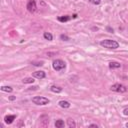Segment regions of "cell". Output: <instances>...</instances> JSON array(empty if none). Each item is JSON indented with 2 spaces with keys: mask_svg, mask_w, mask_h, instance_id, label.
<instances>
[{
  "mask_svg": "<svg viewBox=\"0 0 128 128\" xmlns=\"http://www.w3.org/2000/svg\"><path fill=\"white\" fill-rule=\"evenodd\" d=\"M15 99H16L15 96H10V97H9V100H10V101H13V100H15Z\"/></svg>",
  "mask_w": 128,
  "mask_h": 128,
  "instance_id": "cell-23",
  "label": "cell"
},
{
  "mask_svg": "<svg viewBox=\"0 0 128 128\" xmlns=\"http://www.w3.org/2000/svg\"><path fill=\"white\" fill-rule=\"evenodd\" d=\"M89 2L92 3V4H94V5H99L100 2H101V0H89Z\"/></svg>",
  "mask_w": 128,
  "mask_h": 128,
  "instance_id": "cell-18",
  "label": "cell"
},
{
  "mask_svg": "<svg viewBox=\"0 0 128 128\" xmlns=\"http://www.w3.org/2000/svg\"><path fill=\"white\" fill-rule=\"evenodd\" d=\"M67 125L70 128H75L76 127V123L74 122V120H72V119H68L67 120Z\"/></svg>",
  "mask_w": 128,
  "mask_h": 128,
  "instance_id": "cell-14",
  "label": "cell"
},
{
  "mask_svg": "<svg viewBox=\"0 0 128 128\" xmlns=\"http://www.w3.org/2000/svg\"><path fill=\"white\" fill-rule=\"evenodd\" d=\"M27 10L29 12H31V13H33V12H35L37 7H36V2L35 0H29L28 3H27Z\"/></svg>",
  "mask_w": 128,
  "mask_h": 128,
  "instance_id": "cell-5",
  "label": "cell"
},
{
  "mask_svg": "<svg viewBox=\"0 0 128 128\" xmlns=\"http://www.w3.org/2000/svg\"><path fill=\"white\" fill-rule=\"evenodd\" d=\"M32 76L34 78H37V79H43V78H45L46 74L44 71H35L32 73Z\"/></svg>",
  "mask_w": 128,
  "mask_h": 128,
  "instance_id": "cell-6",
  "label": "cell"
},
{
  "mask_svg": "<svg viewBox=\"0 0 128 128\" xmlns=\"http://www.w3.org/2000/svg\"><path fill=\"white\" fill-rule=\"evenodd\" d=\"M52 66H53L54 70L60 71V70H63L64 68L66 67V64H65V62H64L63 60H61V59H56V60L53 61Z\"/></svg>",
  "mask_w": 128,
  "mask_h": 128,
  "instance_id": "cell-3",
  "label": "cell"
},
{
  "mask_svg": "<svg viewBox=\"0 0 128 128\" xmlns=\"http://www.w3.org/2000/svg\"><path fill=\"white\" fill-rule=\"evenodd\" d=\"M32 102L36 105H46V104H49L50 100L48 98L43 97V96H35L32 98Z\"/></svg>",
  "mask_w": 128,
  "mask_h": 128,
  "instance_id": "cell-2",
  "label": "cell"
},
{
  "mask_svg": "<svg viewBox=\"0 0 128 128\" xmlns=\"http://www.w3.org/2000/svg\"><path fill=\"white\" fill-rule=\"evenodd\" d=\"M58 104H59V106H60V107H62V108H69V107H70V103H69L68 101H66V100L59 101Z\"/></svg>",
  "mask_w": 128,
  "mask_h": 128,
  "instance_id": "cell-8",
  "label": "cell"
},
{
  "mask_svg": "<svg viewBox=\"0 0 128 128\" xmlns=\"http://www.w3.org/2000/svg\"><path fill=\"white\" fill-rule=\"evenodd\" d=\"M58 21H60V22H67V21L70 20V16L68 15H65V16H59L57 18Z\"/></svg>",
  "mask_w": 128,
  "mask_h": 128,
  "instance_id": "cell-11",
  "label": "cell"
},
{
  "mask_svg": "<svg viewBox=\"0 0 128 128\" xmlns=\"http://www.w3.org/2000/svg\"><path fill=\"white\" fill-rule=\"evenodd\" d=\"M89 127H98V125H96V124H91V125H89Z\"/></svg>",
  "mask_w": 128,
  "mask_h": 128,
  "instance_id": "cell-24",
  "label": "cell"
},
{
  "mask_svg": "<svg viewBox=\"0 0 128 128\" xmlns=\"http://www.w3.org/2000/svg\"><path fill=\"white\" fill-rule=\"evenodd\" d=\"M0 89H1V91H4V92H12L13 91V89L10 86H2Z\"/></svg>",
  "mask_w": 128,
  "mask_h": 128,
  "instance_id": "cell-16",
  "label": "cell"
},
{
  "mask_svg": "<svg viewBox=\"0 0 128 128\" xmlns=\"http://www.w3.org/2000/svg\"><path fill=\"white\" fill-rule=\"evenodd\" d=\"M16 116L15 115H7V116L4 117V122L6 123V124H11V123H13V121L15 120Z\"/></svg>",
  "mask_w": 128,
  "mask_h": 128,
  "instance_id": "cell-7",
  "label": "cell"
},
{
  "mask_svg": "<svg viewBox=\"0 0 128 128\" xmlns=\"http://www.w3.org/2000/svg\"><path fill=\"white\" fill-rule=\"evenodd\" d=\"M123 114L126 115V116H128V108H125L124 110H123Z\"/></svg>",
  "mask_w": 128,
  "mask_h": 128,
  "instance_id": "cell-21",
  "label": "cell"
},
{
  "mask_svg": "<svg viewBox=\"0 0 128 128\" xmlns=\"http://www.w3.org/2000/svg\"><path fill=\"white\" fill-rule=\"evenodd\" d=\"M110 90L114 91V92H119V93H124L127 91V88L122 84H119V83H115L113 84L111 87H110Z\"/></svg>",
  "mask_w": 128,
  "mask_h": 128,
  "instance_id": "cell-4",
  "label": "cell"
},
{
  "mask_svg": "<svg viewBox=\"0 0 128 128\" xmlns=\"http://www.w3.org/2000/svg\"><path fill=\"white\" fill-rule=\"evenodd\" d=\"M33 64H34L35 66H42V65H43V62H38V63L33 62Z\"/></svg>",
  "mask_w": 128,
  "mask_h": 128,
  "instance_id": "cell-20",
  "label": "cell"
},
{
  "mask_svg": "<svg viewBox=\"0 0 128 128\" xmlns=\"http://www.w3.org/2000/svg\"><path fill=\"white\" fill-rule=\"evenodd\" d=\"M34 78L33 77H26V78H24L23 80H22V82L24 83V84H31V83H33L34 82Z\"/></svg>",
  "mask_w": 128,
  "mask_h": 128,
  "instance_id": "cell-12",
  "label": "cell"
},
{
  "mask_svg": "<svg viewBox=\"0 0 128 128\" xmlns=\"http://www.w3.org/2000/svg\"><path fill=\"white\" fill-rule=\"evenodd\" d=\"M55 126H56L57 128H62V127H64V121L61 120V119H59V120H56V122H55Z\"/></svg>",
  "mask_w": 128,
  "mask_h": 128,
  "instance_id": "cell-15",
  "label": "cell"
},
{
  "mask_svg": "<svg viewBox=\"0 0 128 128\" xmlns=\"http://www.w3.org/2000/svg\"><path fill=\"white\" fill-rule=\"evenodd\" d=\"M38 89V86H32V87H29L28 90H37Z\"/></svg>",
  "mask_w": 128,
  "mask_h": 128,
  "instance_id": "cell-19",
  "label": "cell"
},
{
  "mask_svg": "<svg viewBox=\"0 0 128 128\" xmlns=\"http://www.w3.org/2000/svg\"><path fill=\"white\" fill-rule=\"evenodd\" d=\"M121 67V64L119 62H116V61H112L109 63V68L110 69H114V68H120Z\"/></svg>",
  "mask_w": 128,
  "mask_h": 128,
  "instance_id": "cell-9",
  "label": "cell"
},
{
  "mask_svg": "<svg viewBox=\"0 0 128 128\" xmlns=\"http://www.w3.org/2000/svg\"><path fill=\"white\" fill-rule=\"evenodd\" d=\"M50 90L54 93H60L62 91V88L59 87V86H55V85H53V86L50 87Z\"/></svg>",
  "mask_w": 128,
  "mask_h": 128,
  "instance_id": "cell-10",
  "label": "cell"
},
{
  "mask_svg": "<svg viewBox=\"0 0 128 128\" xmlns=\"http://www.w3.org/2000/svg\"><path fill=\"white\" fill-rule=\"evenodd\" d=\"M43 36H44V38L46 40H48V41H51L53 39V36H52V34L51 33H49V32H44V34H43Z\"/></svg>",
  "mask_w": 128,
  "mask_h": 128,
  "instance_id": "cell-13",
  "label": "cell"
},
{
  "mask_svg": "<svg viewBox=\"0 0 128 128\" xmlns=\"http://www.w3.org/2000/svg\"><path fill=\"white\" fill-rule=\"evenodd\" d=\"M125 126H126V127H128V122H127V123H126V124H125Z\"/></svg>",
  "mask_w": 128,
  "mask_h": 128,
  "instance_id": "cell-25",
  "label": "cell"
},
{
  "mask_svg": "<svg viewBox=\"0 0 128 128\" xmlns=\"http://www.w3.org/2000/svg\"><path fill=\"white\" fill-rule=\"evenodd\" d=\"M100 45L104 48H108V49H116L119 47V43L115 40H111V39H105L102 40L100 42Z\"/></svg>",
  "mask_w": 128,
  "mask_h": 128,
  "instance_id": "cell-1",
  "label": "cell"
},
{
  "mask_svg": "<svg viewBox=\"0 0 128 128\" xmlns=\"http://www.w3.org/2000/svg\"><path fill=\"white\" fill-rule=\"evenodd\" d=\"M106 29H107V31H109L110 33H113V32H114V30H113V29H112L111 27H109V26H108L107 28H106Z\"/></svg>",
  "mask_w": 128,
  "mask_h": 128,
  "instance_id": "cell-22",
  "label": "cell"
},
{
  "mask_svg": "<svg viewBox=\"0 0 128 128\" xmlns=\"http://www.w3.org/2000/svg\"><path fill=\"white\" fill-rule=\"evenodd\" d=\"M60 39L63 40V41H68V40H69V37H68L67 35H64V34H61V35H60Z\"/></svg>",
  "mask_w": 128,
  "mask_h": 128,
  "instance_id": "cell-17",
  "label": "cell"
}]
</instances>
